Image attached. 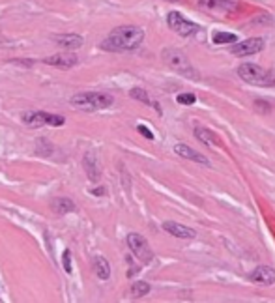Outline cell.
I'll list each match as a JSON object with an SVG mask.
<instances>
[{
  "label": "cell",
  "instance_id": "52a82bcc",
  "mask_svg": "<svg viewBox=\"0 0 275 303\" xmlns=\"http://www.w3.org/2000/svg\"><path fill=\"white\" fill-rule=\"evenodd\" d=\"M167 24H169V29L174 30L178 36H183V38L197 34V32L201 30L199 24L187 21V19L183 17V15H180L178 12H171L169 15H167Z\"/></svg>",
  "mask_w": 275,
  "mask_h": 303
},
{
  "label": "cell",
  "instance_id": "277c9868",
  "mask_svg": "<svg viewBox=\"0 0 275 303\" xmlns=\"http://www.w3.org/2000/svg\"><path fill=\"white\" fill-rule=\"evenodd\" d=\"M161 57H163L167 66L171 69H174L176 73L185 75V77H189V79H197V77H199L197 69L191 66L189 58L185 57L182 51H178V49H163Z\"/></svg>",
  "mask_w": 275,
  "mask_h": 303
},
{
  "label": "cell",
  "instance_id": "cb8c5ba5",
  "mask_svg": "<svg viewBox=\"0 0 275 303\" xmlns=\"http://www.w3.org/2000/svg\"><path fill=\"white\" fill-rule=\"evenodd\" d=\"M137 129H139V133H143V135H144L146 139H148V141H152V139H154V133L150 131V129H148L146 126H143V124H141V126H137Z\"/></svg>",
  "mask_w": 275,
  "mask_h": 303
},
{
  "label": "cell",
  "instance_id": "9c48e42d",
  "mask_svg": "<svg viewBox=\"0 0 275 303\" xmlns=\"http://www.w3.org/2000/svg\"><path fill=\"white\" fill-rule=\"evenodd\" d=\"M43 62L47 66H54V68L60 69H69L75 68L79 64V58L75 57L73 52H57V54H51V57L43 58Z\"/></svg>",
  "mask_w": 275,
  "mask_h": 303
},
{
  "label": "cell",
  "instance_id": "44dd1931",
  "mask_svg": "<svg viewBox=\"0 0 275 303\" xmlns=\"http://www.w3.org/2000/svg\"><path fill=\"white\" fill-rule=\"evenodd\" d=\"M150 292V285L148 283H144V281H137V283H133L131 285V296L133 297H143L146 296Z\"/></svg>",
  "mask_w": 275,
  "mask_h": 303
},
{
  "label": "cell",
  "instance_id": "e0dca14e",
  "mask_svg": "<svg viewBox=\"0 0 275 303\" xmlns=\"http://www.w3.org/2000/svg\"><path fill=\"white\" fill-rule=\"evenodd\" d=\"M202 8L206 10H212V12H219V13H227L230 10H234L232 4H229L227 0H201Z\"/></svg>",
  "mask_w": 275,
  "mask_h": 303
},
{
  "label": "cell",
  "instance_id": "8992f818",
  "mask_svg": "<svg viewBox=\"0 0 275 303\" xmlns=\"http://www.w3.org/2000/svg\"><path fill=\"white\" fill-rule=\"evenodd\" d=\"M127 245H129L131 253L135 255V258L141 260L143 264H150L152 260H154V251L150 249L148 241L144 240L141 234H137V232L127 234Z\"/></svg>",
  "mask_w": 275,
  "mask_h": 303
},
{
  "label": "cell",
  "instance_id": "5b68a950",
  "mask_svg": "<svg viewBox=\"0 0 275 303\" xmlns=\"http://www.w3.org/2000/svg\"><path fill=\"white\" fill-rule=\"evenodd\" d=\"M23 122L24 126L29 127H60L66 124V118L60 115H51V113H45V111H36V113H26L23 115Z\"/></svg>",
  "mask_w": 275,
  "mask_h": 303
},
{
  "label": "cell",
  "instance_id": "4fadbf2b",
  "mask_svg": "<svg viewBox=\"0 0 275 303\" xmlns=\"http://www.w3.org/2000/svg\"><path fill=\"white\" fill-rule=\"evenodd\" d=\"M52 40L57 41L58 45L64 47V49H69V51H75V49H80L82 47V38L77 34H58L52 36Z\"/></svg>",
  "mask_w": 275,
  "mask_h": 303
},
{
  "label": "cell",
  "instance_id": "7402d4cb",
  "mask_svg": "<svg viewBox=\"0 0 275 303\" xmlns=\"http://www.w3.org/2000/svg\"><path fill=\"white\" fill-rule=\"evenodd\" d=\"M176 101L180 105H195L197 97L195 94H180V96H176Z\"/></svg>",
  "mask_w": 275,
  "mask_h": 303
},
{
  "label": "cell",
  "instance_id": "2e32d148",
  "mask_svg": "<svg viewBox=\"0 0 275 303\" xmlns=\"http://www.w3.org/2000/svg\"><path fill=\"white\" fill-rule=\"evenodd\" d=\"M94 271H96V275H98L101 281H107L111 277V264H109V260H107L105 257H101V255L94 257Z\"/></svg>",
  "mask_w": 275,
  "mask_h": 303
},
{
  "label": "cell",
  "instance_id": "ffe728a7",
  "mask_svg": "<svg viewBox=\"0 0 275 303\" xmlns=\"http://www.w3.org/2000/svg\"><path fill=\"white\" fill-rule=\"evenodd\" d=\"M129 96H131L133 99H139V101H143V103L150 105V107H157V103L150 99L148 92L143 90V88H131V90H129Z\"/></svg>",
  "mask_w": 275,
  "mask_h": 303
},
{
  "label": "cell",
  "instance_id": "d6986e66",
  "mask_svg": "<svg viewBox=\"0 0 275 303\" xmlns=\"http://www.w3.org/2000/svg\"><path fill=\"white\" fill-rule=\"evenodd\" d=\"M236 34H230V32H213L212 41L215 45H229V43H236Z\"/></svg>",
  "mask_w": 275,
  "mask_h": 303
},
{
  "label": "cell",
  "instance_id": "603a6c76",
  "mask_svg": "<svg viewBox=\"0 0 275 303\" xmlns=\"http://www.w3.org/2000/svg\"><path fill=\"white\" fill-rule=\"evenodd\" d=\"M62 266L66 273H71V251L69 249H66L62 255Z\"/></svg>",
  "mask_w": 275,
  "mask_h": 303
},
{
  "label": "cell",
  "instance_id": "9a60e30c",
  "mask_svg": "<svg viewBox=\"0 0 275 303\" xmlns=\"http://www.w3.org/2000/svg\"><path fill=\"white\" fill-rule=\"evenodd\" d=\"M51 208L52 212L58 213V215H66V213L75 212V202L68 197H58V199L51 200Z\"/></svg>",
  "mask_w": 275,
  "mask_h": 303
},
{
  "label": "cell",
  "instance_id": "ba28073f",
  "mask_svg": "<svg viewBox=\"0 0 275 303\" xmlns=\"http://www.w3.org/2000/svg\"><path fill=\"white\" fill-rule=\"evenodd\" d=\"M264 47V40L262 38H249V40H243L240 43L230 47L232 54L236 57H249V54H257V52L262 51Z\"/></svg>",
  "mask_w": 275,
  "mask_h": 303
},
{
  "label": "cell",
  "instance_id": "8fae6325",
  "mask_svg": "<svg viewBox=\"0 0 275 303\" xmlns=\"http://www.w3.org/2000/svg\"><path fill=\"white\" fill-rule=\"evenodd\" d=\"M163 230L169 232L171 236H174V238H180V240H193V238H195V230L189 229V227H185V225L174 223V221L163 223Z\"/></svg>",
  "mask_w": 275,
  "mask_h": 303
},
{
  "label": "cell",
  "instance_id": "3957f363",
  "mask_svg": "<svg viewBox=\"0 0 275 303\" xmlns=\"http://www.w3.org/2000/svg\"><path fill=\"white\" fill-rule=\"evenodd\" d=\"M238 75L241 80L253 86H275V71H269L258 64L243 62L238 68Z\"/></svg>",
  "mask_w": 275,
  "mask_h": 303
},
{
  "label": "cell",
  "instance_id": "5bb4252c",
  "mask_svg": "<svg viewBox=\"0 0 275 303\" xmlns=\"http://www.w3.org/2000/svg\"><path fill=\"white\" fill-rule=\"evenodd\" d=\"M85 171H86V176L90 178V182H98L99 176H101V171H99L98 167V157L94 152H88L85 155Z\"/></svg>",
  "mask_w": 275,
  "mask_h": 303
},
{
  "label": "cell",
  "instance_id": "6da1fadb",
  "mask_svg": "<svg viewBox=\"0 0 275 303\" xmlns=\"http://www.w3.org/2000/svg\"><path fill=\"white\" fill-rule=\"evenodd\" d=\"M143 41H144V30L141 29V26L124 24V26L115 29L103 41H101V49H103V51H113V52L135 51Z\"/></svg>",
  "mask_w": 275,
  "mask_h": 303
},
{
  "label": "cell",
  "instance_id": "d4e9b609",
  "mask_svg": "<svg viewBox=\"0 0 275 303\" xmlns=\"http://www.w3.org/2000/svg\"><path fill=\"white\" fill-rule=\"evenodd\" d=\"M92 195H96V197H101V195H105V187L92 189Z\"/></svg>",
  "mask_w": 275,
  "mask_h": 303
},
{
  "label": "cell",
  "instance_id": "484cf974",
  "mask_svg": "<svg viewBox=\"0 0 275 303\" xmlns=\"http://www.w3.org/2000/svg\"><path fill=\"white\" fill-rule=\"evenodd\" d=\"M167 2H176V0H167Z\"/></svg>",
  "mask_w": 275,
  "mask_h": 303
},
{
  "label": "cell",
  "instance_id": "30bf717a",
  "mask_svg": "<svg viewBox=\"0 0 275 303\" xmlns=\"http://www.w3.org/2000/svg\"><path fill=\"white\" fill-rule=\"evenodd\" d=\"M249 279L253 283H258V285L269 286L275 283V269L269 268V266H258L249 273Z\"/></svg>",
  "mask_w": 275,
  "mask_h": 303
},
{
  "label": "cell",
  "instance_id": "ac0fdd59",
  "mask_svg": "<svg viewBox=\"0 0 275 303\" xmlns=\"http://www.w3.org/2000/svg\"><path fill=\"white\" fill-rule=\"evenodd\" d=\"M195 135L199 141H202L204 144H208V146H213V144H219L217 137L213 135V131H210L208 127H197L195 129Z\"/></svg>",
  "mask_w": 275,
  "mask_h": 303
},
{
  "label": "cell",
  "instance_id": "7a4b0ae2",
  "mask_svg": "<svg viewBox=\"0 0 275 303\" xmlns=\"http://www.w3.org/2000/svg\"><path fill=\"white\" fill-rule=\"evenodd\" d=\"M113 96L109 94H101V92H80L71 97V105L75 109L86 111V113H94V111L107 109L113 105Z\"/></svg>",
  "mask_w": 275,
  "mask_h": 303
},
{
  "label": "cell",
  "instance_id": "7c38bea8",
  "mask_svg": "<svg viewBox=\"0 0 275 303\" xmlns=\"http://www.w3.org/2000/svg\"><path fill=\"white\" fill-rule=\"evenodd\" d=\"M174 152H176L180 157H183V159H189V161H195V163H201V165L208 167L210 165V161H208V157H204V155L199 152V150H193L191 146H187V144H176L174 146Z\"/></svg>",
  "mask_w": 275,
  "mask_h": 303
}]
</instances>
